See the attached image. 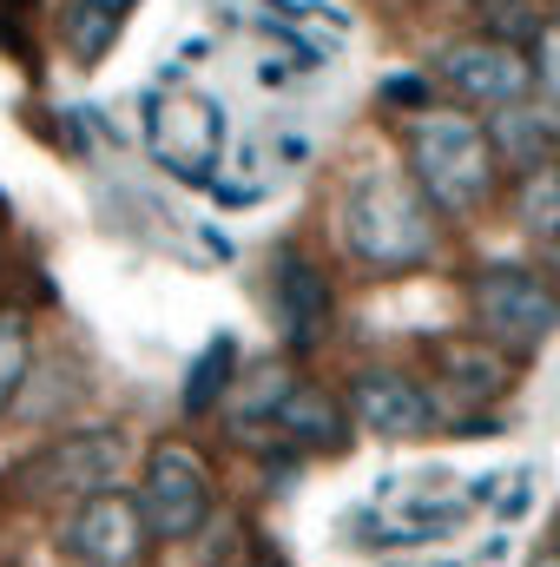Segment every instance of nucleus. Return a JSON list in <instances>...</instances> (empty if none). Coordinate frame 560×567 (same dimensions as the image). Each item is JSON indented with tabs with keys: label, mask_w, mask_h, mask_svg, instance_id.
<instances>
[{
	"label": "nucleus",
	"mask_w": 560,
	"mask_h": 567,
	"mask_svg": "<svg viewBox=\"0 0 560 567\" xmlns=\"http://www.w3.org/2000/svg\"><path fill=\"white\" fill-rule=\"evenodd\" d=\"M336 238L343 251L390 278V271H416L442 251V225H435V205L416 192V178L403 172H356L343 185V218H336Z\"/></svg>",
	"instance_id": "nucleus-1"
},
{
	"label": "nucleus",
	"mask_w": 560,
	"mask_h": 567,
	"mask_svg": "<svg viewBox=\"0 0 560 567\" xmlns=\"http://www.w3.org/2000/svg\"><path fill=\"white\" fill-rule=\"evenodd\" d=\"M403 152H409V178L416 192L442 212V218H475L495 192V145L475 113H416L403 126Z\"/></svg>",
	"instance_id": "nucleus-2"
},
{
	"label": "nucleus",
	"mask_w": 560,
	"mask_h": 567,
	"mask_svg": "<svg viewBox=\"0 0 560 567\" xmlns=\"http://www.w3.org/2000/svg\"><path fill=\"white\" fill-rule=\"evenodd\" d=\"M139 133L158 172H172L178 185H218V158H225V106L205 93H139Z\"/></svg>",
	"instance_id": "nucleus-3"
},
{
	"label": "nucleus",
	"mask_w": 560,
	"mask_h": 567,
	"mask_svg": "<svg viewBox=\"0 0 560 567\" xmlns=\"http://www.w3.org/2000/svg\"><path fill=\"white\" fill-rule=\"evenodd\" d=\"M468 310H475V330H481L495 350H508V357L548 343L560 330V290L541 278V271L508 265V258H488V265L468 278Z\"/></svg>",
	"instance_id": "nucleus-4"
},
{
	"label": "nucleus",
	"mask_w": 560,
	"mask_h": 567,
	"mask_svg": "<svg viewBox=\"0 0 560 567\" xmlns=\"http://www.w3.org/2000/svg\"><path fill=\"white\" fill-rule=\"evenodd\" d=\"M139 515L152 528V542H191L211 522V462L165 435L145 449V475H139Z\"/></svg>",
	"instance_id": "nucleus-5"
},
{
	"label": "nucleus",
	"mask_w": 560,
	"mask_h": 567,
	"mask_svg": "<svg viewBox=\"0 0 560 567\" xmlns=\"http://www.w3.org/2000/svg\"><path fill=\"white\" fill-rule=\"evenodd\" d=\"M126 462H133V442L120 429L93 423V429L60 435L53 449H40L27 462V488L46 495V502H86V495H106Z\"/></svg>",
	"instance_id": "nucleus-6"
},
{
	"label": "nucleus",
	"mask_w": 560,
	"mask_h": 567,
	"mask_svg": "<svg viewBox=\"0 0 560 567\" xmlns=\"http://www.w3.org/2000/svg\"><path fill=\"white\" fill-rule=\"evenodd\" d=\"M350 416H356V429H370L383 442H422V435H435L448 423L435 390L409 370H396V363H370V370L350 377Z\"/></svg>",
	"instance_id": "nucleus-7"
},
{
	"label": "nucleus",
	"mask_w": 560,
	"mask_h": 567,
	"mask_svg": "<svg viewBox=\"0 0 560 567\" xmlns=\"http://www.w3.org/2000/svg\"><path fill=\"white\" fill-rule=\"evenodd\" d=\"M435 80L455 86V100L468 113H501V106L535 93V60L521 47H501V40H455L435 53Z\"/></svg>",
	"instance_id": "nucleus-8"
},
{
	"label": "nucleus",
	"mask_w": 560,
	"mask_h": 567,
	"mask_svg": "<svg viewBox=\"0 0 560 567\" xmlns=\"http://www.w3.org/2000/svg\"><path fill=\"white\" fill-rule=\"evenodd\" d=\"M60 548L73 555L80 567H139V555L152 548V528L139 515V495H86L73 502L66 528H60Z\"/></svg>",
	"instance_id": "nucleus-9"
},
{
	"label": "nucleus",
	"mask_w": 560,
	"mask_h": 567,
	"mask_svg": "<svg viewBox=\"0 0 560 567\" xmlns=\"http://www.w3.org/2000/svg\"><path fill=\"white\" fill-rule=\"evenodd\" d=\"M330 317H336L330 278L303 251H278L271 258V323H278L283 350H317L330 337Z\"/></svg>",
	"instance_id": "nucleus-10"
},
{
	"label": "nucleus",
	"mask_w": 560,
	"mask_h": 567,
	"mask_svg": "<svg viewBox=\"0 0 560 567\" xmlns=\"http://www.w3.org/2000/svg\"><path fill=\"white\" fill-rule=\"evenodd\" d=\"M515 383V357L495 350L488 337H448L435 343V403L455 423V410H488Z\"/></svg>",
	"instance_id": "nucleus-11"
},
{
	"label": "nucleus",
	"mask_w": 560,
	"mask_h": 567,
	"mask_svg": "<svg viewBox=\"0 0 560 567\" xmlns=\"http://www.w3.org/2000/svg\"><path fill=\"white\" fill-rule=\"evenodd\" d=\"M350 403L343 396H330L323 383H290V396L278 403V435L297 449V455H336V449H350Z\"/></svg>",
	"instance_id": "nucleus-12"
},
{
	"label": "nucleus",
	"mask_w": 560,
	"mask_h": 567,
	"mask_svg": "<svg viewBox=\"0 0 560 567\" xmlns=\"http://www.w3.org/2000/svg\"><path fill=\"white\" fill-rule=\"evenodd\" d=\"M488 145H495V165H508L515 178L541 172V165H560V126L548 106L535 100H515L488 120Z\"/></svg>",
	"instance_id": "nucleus-13"
},
{
	"label": "nucleus",
	"mask_w": 560,
	"mask_h": 567,
	"mask_svg": "<svg viewBox=\"0 0 560 567\" xmlns=\"http://www.w3.org/2000/svg\"><path fill=\"white\" fill-rule=\"evenodd\" d=\"M238 383V337H211L205 350H198V363L185 370V390H178V403H185V416L198 423V416H211L218 403H225V390Z\"/></svg>",
	"instance_id": "nucleus-14"
},
{
	"label": "nucleus",
	"mask_w": 560,
	"mask_h": 567,
	"mask_svg": "<svg viewBox=\"0 0 560 567\" xmlns=\"http://www.w3.org/2000/svg\"><path fill=\"white\" fill-rule=\"evenodd\" d=\"M133 7H139V0H73V7H66V47H73V60H80V66H100Z\"/></svg>",
	"instance_id": "nucleus-15"
},
{
	"label": "nucleus",
	"mask_w": 560,
	"mask_h": 567,
	"mask_svg": "<svg viewBox=\"0 0 560 567\" xmlns=\"http://www.w3.org/2000/svg\"><path fill=\"white\" fill-rule=\"evenodd\" d=\"M290 383H297L290 363H258V370L238 383V416H231V429L251 435V442H265V429H278V403L290 396Z\"/></svg>",
	"instance_id": "nucleus-16"
},
{
	"label": "nucleus",
	"mask_w": 560,
	"mask_h": 567,
	"mask_svg": "<svg viewBox=\"0 0 560 567\" xmlns=\"http://www.w3.org/2000/svg\"><path fill=\"white\" fill-rule=\"evenodd\" d=\"M515 225L535 245H560V165H541V172L515 178Z\"/></svg>",
	"instance_id": "nucleus-17"
},
{
	"label": "nucleus",
	"mask_w": 560,
	"mask_h": 567,
	"mask_svg": "<svg viewBox=\"0 0 560 567\" xmlns=\"http://www.w3.org/2000/svg\"><path fill=\"white\" fill-rule=\"evenodd\" d=\"M27 370H33V330H27L20 310H0V416H7V403L20 396Z\"/></svg>",
	"instance_id": "nucleus-18"
},
{
	"label": "nucleus",
	"mask_w": 560,
	"mask_h": 567,
	"mask_svg": "<svg viewBox=\"0 0 560 567\" xmlns=\"http://www.w3.org/2000/svg\"><path fill=\"white\" fill-rule=\"evenodd\" d=\"M475 7H481V20H488V33H495L501 47H535L541 27H548L541 0H475Z\"/></svg>",
	"instance_id": "nucleus-19"
},
{
	"label": "nucleus",
	"mask_w": 560,
	"mask_h": 567,
	"mask_svg": "<svg viewBox=\"0 0 560 567\" xmlns=\"http://www.w3.org/2000/svg\"><path fill=\"white\" fill-rule=\"evenodd\" d=\"M376 100L390 106V113H435V80L428 73H383V86H376Z\"/></svg>",
	"instance_id": "nucleus-20"
},
{
	"label": "nucleus",
	"mask_w": 560,
	"mask_h": 567,
	"mask_svg": "<svg viewBox=\"0 0 560 567\" xmlns=\"http://www.w3.org/2000/svg\"><path fill=\"white\" fill-rule=\"evenodd\" d=\"M535 86L560 100V27H541V40H535Z\"/></svg>",
	"instance_id": "nucleus-21"
},
{
	"label": "nucleus",
	"mask_w": 560,
	"mask_h": 567,
	"mask_svg": "<svg viewBox=\"0 0 560 567\" xmlns=\"http://www.w3.org/2000/svg\"><path fill=\"white\" fill-rule=\"evenodd\" d=\"M528 508H535V475H528V468H521V475H515V488H508V495H501V502H495V522H501V528H508V522H521V515H528Z\"/></svg>",
	"instance_id": "nucleus-22"
},
{
	"label": "nucleus",
	"mask_w": 560,
	"mask_h": 567,
	"mask_svg": "<svg viewBox=\"0 0 560 567\" xmlns=\"http://www.w3.org/2000/svg\"><path fill=\"white\" fill-rule=\"evenodd\" d=\"M211 192H218V205H225V212H251V205L265 198V185H211Z\"/></svg>",
	"instance_id": "nucleus-23"
},
{
	"label": "nucleus",
	"mask_w": 560,
	"mask_h": 567,
	"mask_svg": "<svg viewBox=\"0 0 560 567\" xmlns=\"http://www.w3.org/2000/svg\"><path fill=\"white\" fill-rule=\"evenodd\" d=\"M278 152H283V165H303V158H310V140H303V133H283Z\"/></svg>",
	"instance_id": "nucleus-24"
},
{
	"label": "nucleus",
	"mask_w": 560,
	"mask_h": 567,
	"mask_svg": "<svg viewBox=\"0 0 560 567\" xmlns=\"http://www.w3.org/2000/svg\"><path fill=\"white\" fill-rule=\"evenodd\" d=\"M448 429H455V435H501L508 423H501V416H475V423H448Z\"/></svg>",
	"instance_id": "nucleus-25"
},
{
	"label": "nucleus",
	"mask_w": 560,
	"mask_h": 567,
	"mask_svg": "<svg viewBox=\"0 0 560 567\" xmlns=\"http://www.w3.org/2000/svg\"><path fill=\"white\" fill-rule=\"evenodd\" d=\"M535 567H560V548H548V555H535Z\"/></svg>",
	"instance_id": "nucleus-26"
},
{
	"label": "nucleus",
	"mask_w": 560,
	"mask_h": 567,
	"mask_svg": "<svg viewBox=\"0 0 560 567\" xmlns=\"http://www.w3.org/2000/svg\"><path fill=\"white\" fill-rule=\"evenodd\" d=\"M428 567H462V561H428Z\"/></svg>",
	"instance_id": "nucleus-27"
}]
</instances>
